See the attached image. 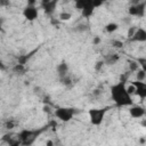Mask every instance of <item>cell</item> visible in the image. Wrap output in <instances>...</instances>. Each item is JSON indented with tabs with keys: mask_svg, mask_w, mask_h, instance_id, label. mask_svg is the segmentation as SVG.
<instances>
[{
	"mask_svg": "<svg viewBox=\"0 0 146 146\" xmlns=\"http://www.w3.org/2000/svg\"><path fill=\"white\" fill-rule=\"evenodd\" d=\"M100 41H102L100 40V36H95L92 42H94V44H98V43H100Z\"/></svg>",
	"mask_w": 146,
	"mask_h": 146,
	"instance_id": "obj_27",
	"label": "cell"
},
{
	"mask_svg": "<svg viewBox=\"0 0 146 146\" xmlns=\"http://www.w3.org/2000/svg\"><path fill=\"white\" fill-rule=\"evenodd\" d=\"M13 72L16 73V74H18V75H24L25 72H26V67H25V65L17 63V64L14 65V67H13Z\"/></svg>",
	"mask_w": 146,
	"mask_h": 146,
	"instance_id": "obj_15",
	"label": "cell"
},
{
	"mask_svg": "<svg viewBox=\"0 0 146 146\" xmlns=\"http://www.w3.org/2000/svg\"><path fill=\"white\" fill-rule=\"evenodd\" d=\"M59 81H60V83H62L63 86H65V87H72V84H73L72 79H71V76H70L68 74L65 75V76H63V78H59Z\"/></svg>",
	"mask_w": 146,
	"mask_h": 146,
	"instance_id": "obj_16",
	"label": "cell"
},
{
	"mask_svg": "<svg viewBox=\"0 0 146 146\" xmlns=\"http://www.w3.org/2000/svg\"><path fill=\"white\" fill-rule=\"evenodd\" d=\"M137 74H136V78L138 81H145V78H146V70L145 68H138L137 71Z\"/></svg>",
	"mask_w": 146,
	"mask_h": 146,
	"instance_id": "obj_18",
	"label": "cell"
},
{
	"mask_svg": "<svg viewBox=\"0 0 146 146\" xmlns=\"http://www.w3.org/2000/svg\"><path fill=\"white\" fill-rule=\"evenodd\" d=\"M104 65H105V64H104V60H98V62L96 63V65H95V70H96V71H100Z\"/></svg>",
	"mask_w": 146,
	"mask_h": 146,
	"instance_id": "obj_25",
	"label": "cell"
},
{
	"mask_svg": "<svg viewBox=\"0 0 146 146\" xmlns=\"http://www.w3.org/2000/svg\"><path fill=\"white\" fill-rule=\"evenodd\" d=\"M5 127H6V129L10 130V129H13V128L16 127V122L13 121V120H8V121L6 122V124H5Z\"/></svg>",
	"mask_w": 146,
	"mask_h": 146,
	"instance_id": "obj_21",
	"label": "cell"
},
{
	"mask_svg": "<svg viewBox=\"0 0 146 146\" xmlns=\"http://www.w3.org/2000/svg\"><path fill=\"white\" fill-rule=\"evenodd\" d=\"M107 107H104V108H90L88 111V114H89V120H90V123L92 125H100L104 121V117H105V114L107 112Z\"/></svg>",
	"mask_w": 146,
	"mask_h": 146,
	"instance_id": "obj_3",
	"label": "cell"
},
{
	"mask_svg": "<svg viewBox=\"0 0 146 146\" xmlns=\"http://www.w3.org/2000/svg\"><path fill=\"white\" fill-rule=\"evenodd\" d=\"M130 40L133 42H145L146 41V31L143 27H138L130 35Z\"/></svg>",
	"mask_w": 146,
	"mask_h": 146,
	"instance_id": "obj_8",
	"label": "cell"
},
{
	"mask_svg": "<svg viewBox=\"0 0 146 146\" xmlns=\"http://www.w3.org/2000/svg\"><path fill=\"white\" fill-rule=\"evenodd\" d=\"M10 5V0H0V6L1 7H7Z\"/></svg>",
	"mask_w": 146,
	"mask_h": 146,
	"instance_id": "obj_26",
	"label": "cell"
},
{
	"mask_svg": "<svg viewBox=\"0 0 146 146\" xmlns=\"http://www.w3.org/2000/svg\"><path fill=\"white\" fill-rule=\"evenodd\" d=\"M56 72L58 74V78H63L68 74V65L66 62H60L56 66Z\"/></svg>",
	"mask_w": 146,
	"mask_h": 146,
	"instance_id": "obj_11",
	"label": "cell"
},
{
	"mask_svg": "<svg viewBox=\"0 0 146 146\" xmlns=\"http://www.w3.org/2000/svg\"><path fill=\"white\" fill-rule=\"evenodd\" d=\"M26 3H27V6H35L36 5V0H27Z\"/></svg>",
	"mask_w": 146,
	"mask_h": 146,
	"instance_id": "obj_28",
	"label": "cell"
},
{
	"mask_svg": "<svg viewBox=\"0 0 146 146\" xmlns=\"http://www.w3.org/2000/svg\"><path fill=\"white\" fill-rule=\"evenodd\" d=\"M129 114L133 119H139L145 115V107L140 105H130Z\"/></svg>",
	"mask_w": 146,
	"mask_h": 146,
	"instance_id": "obj_9",
	"label": "cell"
},
{
	"mask_svg": "<svg viewBox=\"0 0 146 146\" xmlns=\"http://www.w3.org/2000/svg\"><path fill=\"white\" fill-rule=\"evenodd\" d=\"M47 128L40 129V130H30V129H23L19 131V133L17 135L18 139L21 140L22 145H31L34 143V140L36 139V137Z\"/></svg>",
	"mask_w": 146,
	"mask_h": 146,
	"instance_id": "obj_2",
	"label": "cell"
},
{
	"mask_svg": "<svg viewBox=\"0 0 146 146\" xmlns=\"http://www.w3.org/2000/svg\"><path fill=\"white\" fill-rule=\"evenodd\" d=\"M136 60H137L138 65L141 66V68H145V67H146V58H144V57H139V58H137Z\"/></svg>",
	"mask_w": 146,
	"mask_h": 146,
	"instance_id": "obj_22",
	"label": "cell"
},
{
	"mask_svg": "<svg viewBox=\"0 0 146 146\" xmlns=\"http://www.w3.org/2000/svg\"><path fill=\"white\" fill-rule=\"evenodd\" d=\"M36 52V49H34V50H32L31 52H29V54H25V55H19L18 57H17V63H19V64H23V65H25L26 63H27V60L33 56V54H35Z\"/></svg>",
	"mask_w": 146,
	"mask_h": 146,
	"instance_id": "obj_14",
	"label": "cell"
},
{
	"mask_svg": "<svg viewBox=\"0 0 146 146\" xmlns=\"http://www.w3.org/2000/svg\"><path fill=\"white\" fill-rule=\"evenodd\" d=\"M57 5H58V0H50V1H48L47 3L41 5V8H42V10H43V13H44L46 15L51 16V15L55 13V10H56Z\"/></svg>",
	"mask_w": 146,
	"mask_h": 146,
	"instance_id": "obj_10",
	"label": "cell"
},
{
	"mask_svg": "<svg viewBox=\"0 0 146 146\" xmlns=\"http://www.w3.org/2000/svg\"><path fill=\"white\" fill-rule=\"evenodd\" d=\"M3 23H5V19L2 17H0V31L2 30V26H3Z\"/></svg>",
	"mask_w": 146,
	"mask_h": 146,
	"instance_id": "obj_31",
	"label": "cell"
},
{
	"mask_svg": "<svg viewBox=\"0 0 146 146\" xmlns=\"http://www.w3.org/2000/svg\"><path fill=\"white\" fill-rule=\"evenodd\" d=\"M74 2V6L76 9L81 10L86 7H94V3H92V0H73ZM95 8V7H94ZM96 9V8H95Z\"/></svg>",
	"mask_w": 146,
	"mask_h": 146,
	"instance_id": "obj_13",
	"label": "cell"
},
{
	"mask_svg": "<svg viewBox=\"0 0 146 146\" xmlns=\"http://www.w3.org/2000/svg\"><path fill=\"white\" fill-rule=\"evenodd\" d=\"M3 71H6V65L3 64L2 60H0V72H3Z\"/></svg>",
	"mask_w": 146,
	"mask_h": 146,
	"instance_id": "obj_29",
	"label": "cell"
},
{
	"mask_svg": "<svg viewBox=\"0 0 146 146\" xmlns=\"http://www.w3.org/2000/svg\"><path fill=\"white\" fill-rule=\"evenodd\" d=\"M128 64H129V67H130L131 72H136L139 68V65H138L137 60H128Z\"/></svg>",
	"mask_w": 146,
	"mask_h": 146,
	"instance_id": "obj_19",
	"label": "cell"
},
{
	"mask_svg": "<svg viewBox=\"0 0 146 146\" xmlns=\"http://www.w3.org/2000/svg\"><path fill=\"white\" fill-rule=\"evenodd\" d=\"M71 17H72V15H71L70 13H66V11L59 14V19H60V21H68Z\"/></svg>",
	"mask_w": 146,
	"mask_h": 146,
	"instance_id": "obj_20",
	"label": "cell"
},
{
	"mask_svg": "<svg viewBox=\"0 0 146 146\" xmlns=\"http://www.w3.org/2000/svg\"><path fill=\"white\" fill-rule=\"evenodd\" d=\"M112 46L114 47V48H122L123 47V42L122 41H119V40H113L112 41Z\"/></svg>",
	"mask_w": 146,
	"mask_h": 146,
	"instance_id": "obj_23",
	"label": "cell"
},
{
	"mask_svg": "<svg viewBox=\"0 0 146 146\" xmlns=\"http://www.w3.org/2000/svg\"><path fill=\"white\" fill-rule=\"evenodd\" d=\"M23 16L25 17V19L33 22L39 16V9L35 6H27L26 5V7L23 9Z\"/></svg>",
	"mask_w": 146,
	"mask_h": 146,
	"instance_id": "obj_6",
	"label": "cell"
},
{
	"mask_svg": "<svg viewBox=\"0 0 146 146\" xmlns=\"http://www.w3.org/2000/svg\"><path fill=\"white\" fill-rule=\"evenodd\" d=\"M117 29H119V25H117L116 23H113V22L106 24V26H105V31H106L107 33H113V32H115Z\"/></svg>",
	"mask_w": 146,
	"mask_h": 146,
	"instance_id": "obj_17",
	"label": "cell"
},
{
	"mask_svg": "<svg viewBox=\"0 0 146 146\" xmlns=\"http://www.w3.org/2000/svg\"><path fill=\"white\" fill-rule=\"evenodd\" d=\"M120 60V55L119 54H108L104 58V64L105 65H114Z\"/></svg>",
	"mask_w": 146,
	"mask_h": 146,
	"instance_id": "obj_12",
	"label": "cell"
},
{
	"mask_svg": "<svg viewBox=\"0 0 146 146\" xmlns=\"http://www.w3.org/2000/svg\"><path fill=\"white\" fill-rule=\"evenodd\" d=\"M131 84L135 87V92L136 95L139 96L140 99H145L146 98V83L144 81H132Z\"/></svg>",
	"mask_w": 146,
	"mask_h": 146,
	"instance_id": "obj_7",
	"label": "cell"
},
{
	"mask_svg": "<svg viewBox=\"0 0 146 146\" xmlns=\"http://www.w3.org/2000/svg\"><path fill=\"white\" fill-rule=\"evenodd\" d=\"M110 92H111V98L115 103L116 106L122 107V106L132 105V98H131V95L127 90L125 82L120 81V82L111 86Z\"/></svg>",
	"mask_w": 146,
	"mask_h": 146,
	"instance_id": "obj_1",
	"label": "cell"
},
{
	"mask_svg": "<svg viewBox=\"0 0 146 146\" xmlns=\"http://www.w3.org/2000/svg\"><path fill=\"white\" fill-rule=\"evenodd\" d=\"M105 1H106V0H92V3H94V7H95V8H98V7L103 6Z\"/></svg>",
	"mask_w": 146,
	"mask_h": 146,
	"instance_id": "obj_24",
	"label": "cell"
},
{
	"mask_svg": "<svg viewBox=\"0 0 146 146\" xmlns=\"http://www.w3.org/2000/svg\"><path fill=\"white\" fill-rule=\"evenodd\" d=\"M145 8H146V2L143 0L137 5H130V7L128 8V13L130 16L141 18L145 16Z\"/></svg>",
	"mask_w": 146,
	"mask_h": 146,
	"instance_id": "obj_5",
	"label": "cell"
},
{
	"mask_svg": "<svg viewBox=\"0 0 146 146\" xmlns=\"http://www.w3.org/2000/svg\"><path fill=\"white\" fill-rule=\"evenodd\" d=\"M48 1H50V0H41V5H43V3H47Z\"/></svg>",
	"mask_w": 146,
	"mask_h": 146,
	"instance_id": "obj_32",
	"label": "cell"
},
{
	"mask_svg": "<svg viewBox=\"0 0 146 146\" xmlns=\"http://www.w3.org/2000/svg\"><path fill=\"white\" fill-rule=\"evenodd\" d=\"M143 0H130V3L131 5H137V3H139V2H141Z\"/></svg>",
	"mask_w": 146,
	"mask_h": 146,
	"instance_id": "obj_30",
	"label": "cell"
},
{
	"mask_svg": "<svg viewBox=\"0 0 146 146\" xmlns=\"http://www.w3.org/2000/svg\"><path fill=\"white\" fill-rule=\"evenodd\" d=\"M54 114L58 120L63 122H68L70 120L73 119L75 114V110L73 107H58L54 111Z\"/></svg>",
	"mask_w": 146,
	"mask_h": 146,
	"instance_id": "obj_4",
	"label": "cell"
}]
</instances>
